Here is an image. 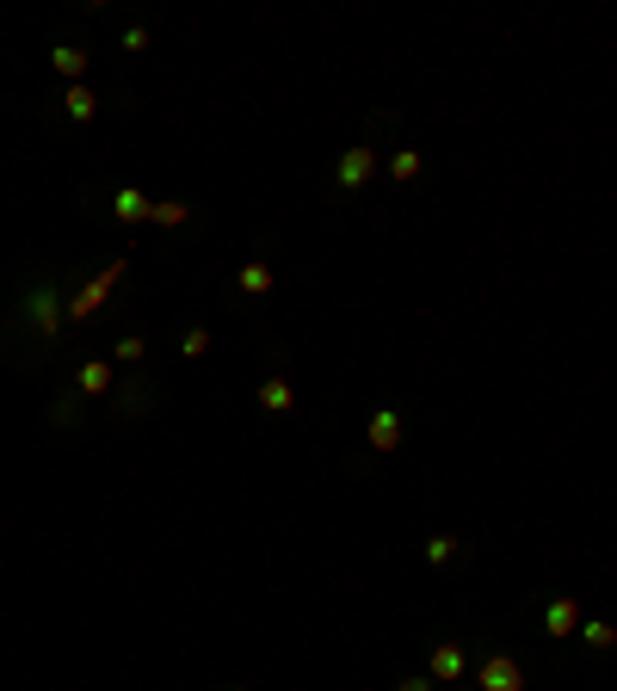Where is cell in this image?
<instances>
[{
  "instance_id": "cb8c5ba5",
  "label": "cell",
  "mask_w": 617,
  "mask_h": 691,
  "mask_svg": "<svg viewBox=\"0 0 617 691\" xmlns=\"http://www.w3.org/2000/svg\"><path fill=\"white\" fill-rule=\"evenodd\" d=\"M229 691H247V685H229Z\"/></svg>"
},
{
  "instance_id": "5b68a950",
  "label": "cell",
  "mask_w": 617,
  "mask_h": 691,
  "mask_svg": "<svg viewBox=\"0 0 617 691\" xmlns=\"http://www.w3.org/2000/svg\"><path fill=\"white\" fill-rule=\"evenodd\" d=\"M426 673H432V685H463V673H469V654H463V642H432V661H426Z\"/></svg>"
},
{
  "instance_id": "7a4b0ae2",
  "label": "cell",
  "mask_w": 617,
  "mask_h": 691,
  "mask_svg": "<svg viewBox=\"0 0 617 691\" xmlns=\"http://www.w3.org/2000/svg\"><path fill=\"white\" fill-rule=\"evenodd\" d=\"M124 272H130V260H112V266H99L81 290H75V297H68V327H87L105 303H112V290L124 284Z\"/></svg>"
},
{
  "instance_id": "d6986e66",
  "label": "cell",
  "mask_w": 617,
  "mask_h": 691,
  "mask_svg": "<svg viewBox=\"0 0 617 691\" xmlns=\"http://www.w3.org/2000/svg\"><path fill=\"white\" fill-rule=\"evenodd\" d=\"M574 636H580V642H587L593 654H611V648H617V630H611V624H599V617H593V624H580Z\"/></svg>"
},
{
  "instance_id": "8992f818",
  "label": "cell",
  "mask_w": 617,
  "mask_h": 691,
  "mask_svg": "<svg viewBox=\"0 0 617 691\" xmlns=\"http://www.w3.org/2000/svg\"><path fill=\"white\" fill-rule=\"evenodd\" d=\"M402 432H408L402 408H377V414H371V426H365V445H371L377 457H389L395 445H402Z\"/></svg>"
},
{
  "instance_id": "44dd1931",
  "label": "cell",
  "mask_w": 617,
  "mask_h": 691,
  "mask_svg": "<svg viewBox=\"0 0 617 691\" xmlns=\"http://www.w3.org/2000/svg\"><path fill=\"white\" fill-rule=\"evenodd\" d=\"M210 352V327H186L179 334V358H204Z\"/></svg>"
},
{
  "instance_id": "4fadbf2b",
  "label": "cell",
  "mask_w": 617,
  "mask_h": 691,
  "mask_svg": "<svg viewBox=\"0 0 617 691\" xmlns=\"http://www.w3.org/2000/svg\"><path fill=\"white\" fill-rule=\"evenodd\" d=\"M260 408H266V414H290V408H297L290 377H260Z\"/></svg>"
},
{
  "instance_id": "6da1fadb",
  "label": "cell",
  "mask_w": 617,
  "mask_h": 691,
  "mask_svg": "<svg viewBox=\"0 0 617 691\" xmlns=\"http://www.w3.org/2000/svg\"><path fill=\"white\" fill-rule=\"evenodd\" d=\"M68 297H75V290H68L62 278H31L13 297V315H7V327H0L13 365H38L50 346H62V334H68Z\"/></svg>"
},
{
  "instance_id": "2e32d148",
  "label": "cell",
  "mask_w": 617,
  "mask_h": 691,
  "mask_svg": "<svg viewBox=\"0 0 617 691\" xmlns=\"http://www.w3.org/2000/svg\"><path fill=\"white\" fill-rule=\"evenodd\" d=\"M105 358H112V365H142V358H149V340H142V334H118Z\"/></svg>"
},
{
  "instance_id": "277c9868",
  "label": "cell",
  "mask_w": 617,
  "mask_h": 691,
  "mask_svg": "<svg viewBox=\"0 0 617 691\" xmlns=\"http://www.w3.org/2000/svg\"><path fill=\"white\" fill-rule=\"evenodd\" d=\"M476 691H525V667L506 648H488L476 661Z\"/></svg>"
},
{
  "instance_id": "5bb4252c",
  "label": "cell",
  "mask_w": 617,
  "mask_h": 691,
  "mask_svg": "<svg viewBox=\"0 0 617 691\" xmlns=\"http://www.w3.org/2000/svg\"><path fill=\"white\" fill-rule=\"evenodd\" d=\"M50 68H56L68 87H75V81L87 75V50H81V44H56V50H50Z\"/></svg>"
},
{
  "instance_id": "603a6c76",
  "label": "cell",
  "mask_w": 617,
  "mask_h": 691,
  "mask_svg": "<svg viewBox=\"0 0 617 691\" xmlns=\"http://www.w3.org/2000/svg\"><path fill=\"white\" fill-rule=\"evenodd\" d=\"M395 691H432V673H408V679L395 685Z\"/></svg>"
},
{
  "instance_id": "ffe728a7",
  "label": "cell",
  "mask_w": 617,
  "mask_h": 691,
  "mask_svg": "<svg viewBox=\"0 0 617 691\" xmlns=\"http://www.w3.org/2000/svg\"><path fill=\"white\" fill-rule=\"evenodd\" d=\"M50 426H68V432H75V426H81V395H62V402L50 408Z\"/></svg>"
},
{
  "instance_id": "3957f363",
  "label": "cell",
  "mask_w": 617,
  "mask_h": 691,
  "mask_svg": "<svg viewBox=\"0 0 617 691\" xmlns=\"http://www.w3.org/2000/svg\"><path fill=\"white\" fill-rule=\"evenodd\" d=\"M371 179H377V149H371V142H352V149L334 161V192L352 198V192H365Z\"/></svg>"
},
{
  "instance_id": "7402d4cb",
  "label": "cell",
  "mask_w": 617,
  "mask_h": 691,
  "mask_svg": "<svg viewBox=\"0 0 617 691\" xmlns=\"http://www.w3.org/2000/svg\"><path fill=\"white\" fill-rule=\"evenodd\" d=\"M118 44H124L130 56H136V50H149V25H124V38H118Z\"/></svg>"
},
{
  "instance_id": "30bf717a",
  "label": "cell",
  "mask_w": 617,
  "mask_h": 691,
  "mask_svg": "<svg viewBox=\"0 0 617 691\" xmlns=\"http://www.w3.org/2000/svg\"><path fill=\"white\" fill-rule=\"evenodd\" d=\"M118 395V414H149L161 395H155V377H130L124 389H112Z\"/></svg>"
},
{
  "instance_id": "8fae6325",
  "label": "cell",
  "mask_w": 617,
  "mask_h": 691,
  "mask_svg": "<svg viewBox=\"0 0 617 691\" xmlns=\"http://www.w3.org/2000/svg\"><path fill=\"white\" fill-rule=\"evenodd\" d=\"M149 210H155L149 192H136V186H118V192H112V216H118V223H149Z\"/></svg>"
},
{
  "instance_id": "7c38bea8",
  "label": "cell",
  "mask_w": 617,
  "mask_h": 691,
  "mask_svg": "<svg viewBox=\"0 0 617 691\" xmlns=\"http://www.w3.org/2000/svg\"><path fill=\"white\" fill-rule=\"evenodd\" d=\"M272 284H278V278H272L266 260H247V266L235 272V290H241V297H272Z\"/></svg>"
},
{
  "instance_id": "9c48e42d",
  "label": "cell",
  "mask_w": 617,
  "mask_h": 691,
  "mask_svg": "<svg viewBox=\"0 0 617 691\" xmlns=\"http://www.w3.org/2000/svg\"><path fill=\"white\" fill-rule=\"evenodd\" d=\"M75 389H81V402H93V395H112V358H87V365L75 371Z\"/></svg>"
},
{
  "instance_id": "52a82bcc",
  "label": "cell",
  "mask_w": 617,
  "mask_h": 691,
  "mask_svg": "<svg viewBox=\"0 0 617 691\" xmlns=\"http://www.w3.org/2000/svg\"><path fill=\"white\" fill-rule=\"evenodd\" d=\"M99 105H105V99H99L87 81L62 87V118H68V124H93V118H99Z\"/></svg>"
},
{
  "instance_id": "9a60e30c",
  "label": "cell",
  "mask_w": 617,
  "mask_h": 691,
  "mask_svg": "<svg viewBox=\"0 0 617 691\" xmlns=\"http://www.w3.org/2000/svg\"><path fill=\"white\" fill-rule=\"evenodd\" d=\"M149 223H155V229H186V223H192V204H186V198H155Z\"/></svg>"
},
{
  "instance_id": "ac0fdd59",
  "label": "cell",
  "mask_w": 617,
  "mask_h": 691,
  "mask_svg": "<svg viewBox=\"0 0 617 691\" xmlns=\"http://www.w3.org/2000/svg\"><path fill=\"white\" fill-rule=\"evenodd\" d=\"M420 167H426V161H420V149H395V155H389V179H395V186L420 179Z\"/></svg>"
},
{
  "instance_id": "e0dca14e",
  "label": "cell",
  "mask_w": 617,
  "mask_h": 691,
  "mask_svg": "<svg viewBox=\"0 0 617 691\" xmlns=\"http://www.w3.org/2000/svg\"><path fill=\"white\" fill-rule=\"evenodd\" d=\"M457 556H463V543H457L451 531H439V537H426V562H432V568H451Z\"/></svg>"
},
{
  "instance_id": "ba28073f",
  "label": "cell",
  "mask_w": 617,
  "mask_h": 691,
  "mask_svg": "<svg viewBox=\"0 0 617 691\" xmlns=\"http://www.w3.org/2000/svg\"><path fill=\"white\" fill-rule=\"evenodd\" d=\"M543 630H550V636H556V642H568V636H574V630H580V605H574V599H568V593H556V599H550V605H543Z\"/></svg>"
}]
</instances>
